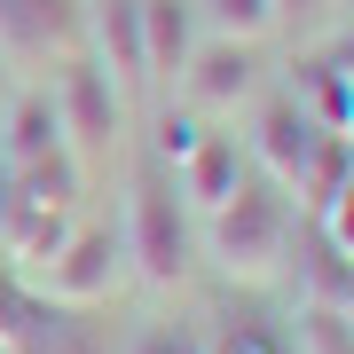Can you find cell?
<instances>
[{"mask_svg": "<svg viewBox=\"0 0 354 354\" xmlns=\"http://www.w3.org/2000/svg\"><path fill=\"white\" fill-rule=\"evenodd\" d=\"M48 315H55V307H39L32 291L16 283L8 268H0V354H39V346L55 339V323H48Z\"/></svg>", "mask_w": 354, "mask_h": 354, "instance_id": "14", "label": "cell"}, {"mask_svg": "<svg viewBox=\"0 0 354 354\" xmlns=\"http://www.w3.org/2000/svg\"><path fill=\"white\" fill-rule=\"evenodd\" d=\"M346 315H354V299H346Z\"/></svg>", "mask_w": 354, "mask_h": 354, "instance_id": "29", "label": "cell"}, {"mask_svg": "<svg viewBox=\"0 0 354 354\" xmlns=\"http://www.w3.org/2000/svg\"><path fill=\"white\" fill-rule=\"evenodd\" d=\"M55 111H64V150L79 158V174H102L111 142L127 134V95L111 87V71L95 55H64L55 64Z\"/></svg>", "mask_w": 354, "mask_h": 354, "instance_id": "3", "label": "cell"}, {"mask_svg": "<svg viewBox=\"0 0 354 354\" xmlns=\"http://www.w3.org/2000/svg\"><path fill=\"white\" fill-rule=\"evenodd\" d=\"M307 299H323V307H346L354 299V260H339L323 236L307 244Z\"/></svg>", "mask_w": 354, "mask_h": 354, "instance_id": "18", "label": "cell"}, {"mask_svg": "<svg viewBox=\"0 0 354 354\" xmlns=\"http://www.w3.org/2000/svg\"><path fill=\"white\" fill-rule=\"evenodd\" d=\"M197 142H205V118H197V111H165V118H158V150L174 158V165L189 158Z\"/></svg>", "mask_w": 354, "mask_h": 354, "instance_id": "20", "label": "cell"}, {"mask_svg": "<svg viewBox=\"0 0 354 354\" xmlns=\"http://www.w3.org/2000/svg\"><path fill=\"white\" fill-rule=\"evenodd\" d=\"M213 354H283V339H268V330H236V339L213 346Z\"/></svg>", "mask_w": 354, "mask_h": 354, "instance_id": "23", "label": "cell"}, {"mask_svg": "<svg viewBox=\"0 0 354 354\" xmlns=\"http://www.w3.org/2000/svg\"><path fill=\"white\" fill-rule=\"evenodd\" d=\"M8 87H16V64H8V55H0V102H8Z\"/></svg>", "mask_w": 354, "mask_h": 354, "instance_id": "26", "label": "cell"}, {"mask_svg": "<svg viewBox=\"0 0 354 354\" xmlns=\"http://www.w3.org/2000/svg\"><path fill=\"white\" fill-rule=\"evenodd\" d=\"M291 102L315 118L323 134H346L354 127V87H346V64H299L291 71Z\"/></svg>", "mask_w": 354, "mask_h": 354, "instance_id": "12", "label": "cell"}, {"mask_svg": "<svg viewBox=\"0 0 354 354\" xmlns=\"http://www.w3.org/2000/svg\"><path fill=\"white\" fill-rule=\"evenodd\" d=\"M315 236H323L339 260H354V181H346V189H339V197H330L323 213H315Z\"/></svg>", "mask_w": 354, "mask_h": 354, "instance_id": "19", "label": "cell"}, {"mask_svg": "<svg viewBox=\"0 0 354 354\" xmlns=\"http://www.w3.org/2000/svg\"><path fill=\"white\" fill-rule=\"evenodd\" d=\"M39 158H64V111H55V87L16 79L0 102V174H24Z\"/></svg>", "mask_w": 354, "mask_h": 354, "instance_id": "7", "label": "cell"}, {"mask_svg": "<svg viewBox=\"0 0 354 354\" xmlns=\"http://www.w3.org/2000/svg\"><path fill=\"white\" fill-rule=\"evenodd\" d=\"M39 354H95V346H79V339H64V330H55V339L39 346Z\"/></svg>", "mask_w": 354, "mask_h": 354, "instance_id": "25", "label": "cell"}, {"mask_svg": "<svg viewBox=\"0 0 354 354\" xmlns=\"http://www.w3.org/2000/svg\"><path fill=\"white\" fill-rule=\"evenodd\" d=\"M299 354H354V315H346V307L307 299V307H299Z\"/></svg>", "mask_w": 354, "mask_h": 354, "instance_id": "17", "label": "cell"}, {"mask_svg": "<svg viewBox=\"0 0 354 354\" xmlns=\"http://www.w3.org/2000/svg\"><path fill=\"white\" fill-rule=\"evenodd\" d=\"M260 102V48L236 39H197L189 71H181V111H197L205 127H236Z\"/></svg>", "mask_w": 354, "mask_h": 354, "instance_id": "5", "label": "cell"}, {"mask_svg": "<svg viewBox=\"0 0 354 354\" xmlns=\"http://www.w3.org/2000/svg\"><path fill=\"white\" fill-rule=\"evenodd\" d=\"M346 87H354V55H346ZM346 142H354V127H346Z\"/></svg>", "mask_w": 354, "mask_h": 354, "instance_id": "27", "label": "cell"}, {"mask_svg": "<svg viewBox=\"0 0 354 354\" xmlns=\"http://www.w3.org/2000/svg\"><path fill=\"white\" fill-rule=\"evenodd\" d=\"M197 39L205 32H197L189 0H142V71H150V87H181Z\"/></svg>", "mask_w": 354, "mask_h": 354, "instance_id": "10", "label": "cell"}, {"mask_svg": "<svg viewBox=\"0 0 354 354\" xmlns=\"http://www.w3.org/2000/svg\"><path fill=\"white\" fill-rule=\"evenodd\" d=\"M346 181H354V142H346V134H323V150H315V165H307V181H299L291 205H299V213H323Z\"/></svg>", "mask_w": 354, "mask_h": 354, "instance_id": "16", "label": "cell"}, {"mask_svg": "<svg viewBox=\"0 0 354 354\" xmlns=\"http://www.w3.org/2000/svg\"><path fill=\"white\" fill-rule=\"evenodd\" d=\"M244 174H252V158L236 150V134H205L197 150L181 158V189H174V197L205 221V213H221V205L244 189Z\"/></svg>", "mask_w": 354, "mask_h": 354, "instance_id": "11", "label": "cell"}, {"mask_svg": "<svg viewBox=\"0 0 354 354\" xmlns=\"http://www.w3.org/2000/svg\"><path fill=\"white\" fill-rule=\"evenodd\" d=\"M0 213H8V174H0Z\"/></svg>", "mask_w": 354, "mask_h": 354, "instance_id": "28", "label": "cell"}, {"mask_svg": "<svg viewBox=\"0 0 354 354\" xmlns=\"http://www.w3.org/2000/svg\"><path fill=\"white\" fill-rule=\"evenodd\" d=\"M315 150H323V127H315V118H307L291 95L252 102V134H244V158H252V174L268 181V189L299 197V181H307V165H315Z\"/></svg>", "mask_w": 354, "mask_h": 354, "instance_id": "6", "label": "cell"}, {"mask_svg": "<svg viewBox=\"0 0 354 354\" xmlns=\"http://www.w3.org/2000/svg\"><path fill=\"white\" fill-rule=\"evenodd\" d=\"M276 24H307V32H330V0H276Z\"/></svg>", "mask_w": 354, "mask_h": 354, "instance_id": "21", "label": "cell"}, {"mask_svg": "<svg viewBox=\"0 0 354 354\" xmlns=\"http://www.w3.org/2000/svg\"><path fill=\"white\" fill-rule=\"evenodd\" d=\"M118 276H127V236L102 228V221H79L64 236V252L39 260L32 276H16V283H24L39 307H55V315H87V307H102L118 291Z\"/></svg>", "mask_w": 354, "mask_h": 354, "instance_id": "2", "label": "cell"}, {"mask_svg": "<svg viewBox=\"0 0 354 354\" xmlns=\"http://www.w3.org/2000/svg\"><path fill=\"white\" fill-rule=\"evenodd\" d=\"M330 32H354V0H330Z\"/></svg>", "mask_w": 354, "mask_h": 354, "instance_id": "24", "label": "cell"}, {"mask_svg": "<svg viewBox=\"0 0 354 354\" xmlns=\"http://www.w3.org/2000/svg\"><path fill=\"white\" fill-rule=\"evenodd\" d=\"M127 260H134V276L150 291H174L189 276V205L158 174H142L127 189Z\"/></svg>", "mask_w": 354, "mask_h": 354, "instance_id": "4", "label": "cell"}, {"mask_svg": "<svg viewBox=\"0 0 354 354\" xmlns=\"http://www.w3.org/2000/svg\"><path fill=\"white\" fill-rule=\"evenodd\" d=\"M87 55L111 71L118 95L150 87V71H142V0H87Z\"/></svg>", "mask_w": 354, "mask_h": 354, "instance_id": "9", "label": "cell"}, {"mask_svg": "<svg viewBox=\"0 0 354 354\" xmlns=\"http://www.w3.org/2000/svg\"><path fill=\"white\" fill-rule=\"evenodd\" d=\"M0 55L16 64V79H32V71H48V64H64L32 0H0Z\"/></svg>", "mask_w": 354, "mask_h": 354, "instance_id": "13", "label": "cell"}, {"mask_svg": "<svg viewBox=\"0 0 354 354\" xmlns=\"http://www.w3.org/2000/svg\"><path fill=\"white\" fill-rule=\"evenodd\" d=\"M71 228H79V205H39V197L8 189V213H0V268H8V276H32L39 260L64 252Z\"/></svg>", "mask_w": 354, "mask_h": 354, "instance_id": "8", "label": "cell"}, {"mask_svg": "<svg viewBox=\"0 0 354 354\" xmlns=\"http://www.w3.org/2000/svg\"><path fill=\"white\" fill-rule=\"evenodd\" d=\"M134 354H213V346H205V339H181V330H142Z\"/></svg>", "mask_w": 354, "mask_h": 354, "instance_id": "22", "label": "cell"}, {"mask_svg": "<svg viewBox=\"0 0 354 354\" xmlns=\"http://www.w3.org/2000/svg\"><path fill=\"white\" fill-rule=\"evenodd\" d=\"M205 260H213L228 283H244V291L276 283L283 260H291V197L268 189L260 174H244V189L228 197L221 213H205Z\"/></svg>", "mask_w": 354, "mask_h": 354, "instance_id": "1", "label": "cell"}, {"mask_svg": "<svg viewBox=\"0 0 354 354\" xmlns=\"http://www.w3.org/2000/svg\"><path fill=\"white\" fill-rule=\"evenodd\" d=\"M205 39H236V48H260L276 32V0H189Z\"/></svg>", "mask_w": 354, "mask_h": 354, "instance_id": "15", "label": "cell"}]
</instances>
